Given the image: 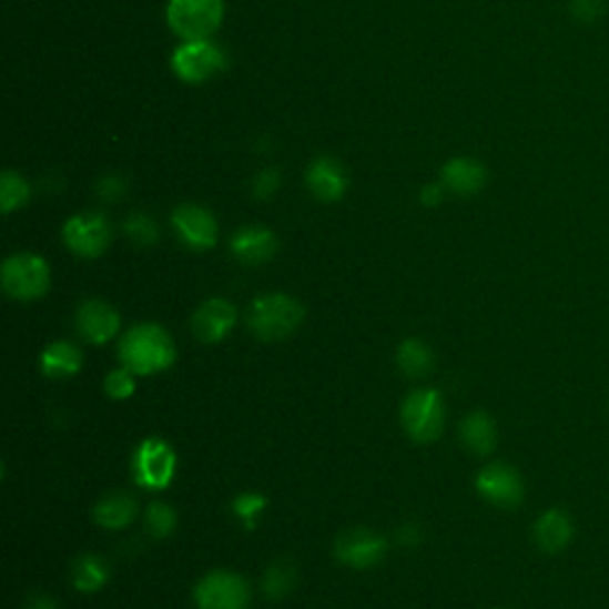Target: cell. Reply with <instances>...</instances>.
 Returning <instances> with one entry per match:
<instances>
[{
    "label": "cell",
    "instance_id": "6da1fadb",
    "mask_svg": "<svg viewBox=\"0 0 609 609\" xmlns=\"http://www.w3.org/2000/svg\"><path fill=\"white\" fill-rule=\"evenodd\" d=\"M176 357V345L160 324H139L120 343L122 365L139 376L168 369Z\"/></svg>",
    "mask_w": 609,
    "mask_h": 609
},
{
    "label": "cell",
    "instance_id": "7a4b0ae2",
    "mask_svg": "<svg viewBox=\"0 0 609 609\" xmlns=\"http://www.w3.org/2000/svg\"><path fill=\"white\" fill-rule=\"evenodd\" d=\"M305 319V307L286 293L257 295L248 309L251 332L262 341H284Z\"/></svg>",
    "mask_w": 609,
    "mask_h": 609
},
{
    "label": "cell",
    "instance_id": "3957f363",
    "mask_svg": "<svg viewBox=\"0 0 609 609\" xmlns=\"http://www.w3.org/2000/svg\"><path fill=\"white\" fill-rule=\"evenodd\" d=\"M224 0H170L168 20L184 41H207L220 29Z\"/></svg>",
    "mask_w": 609,
    "mask_h": 609
},
{
    "label": "cell",
    "instance_id": "277c9868",
    "mask_svg": "<svg viewBox=\"0 0 609 609\" xmlns=\"http://www.w3.org/2000/svg\"><path fill=\"white\" fill-rule=\"evenodd\" d=\"M3 288L14 301H37L43 298L51 288V267L41 255L18 253L3 262Z\"/></svg>",
    "mask_w": 609,
    "mask_h": 609
},
{
    "label": "cell",
    "instance_id": "5b68a950",
    "mask_svg": "<svg viewBox=\"0 0 609 609\" xmlns=\"http://www.w3.org/2000/svg\"><path fill=\"white\" fill-rule=\"evenodd\" d=\"M400 417L409 438L417 443H434L446 426V405L436 388H419L405 398Z\"/></svg>",
    "mask_w": 609,
    "mask_h": 609
},
{
    "label": "cell",
    "instance_id": "8992f818",
    "mask_svg": "<svg viewBox=\"0 0 609 609\" xmlns=\"http://www.w3.org/2000/svg\"><path fill=\"white\" fill-rule=\"evenodd\" d=\"M131 471L139 486L162 490L168 488L176 471V455L168 440L145 438L131 459Z\"/></svg>",
    "mask_w": 609,
    "mask_h": 609
},
{
    "label": "cell",
    "instance_id": "52a82bcc",
    "mask_svg": "<svg viewBox=\"0 0 609 609\" xmlns=\"http://www.w3.org/2000/svg\"><path fill=\"white\" fill-rule=\"evenodd\" d=\"M197 609H248L251 588L243 576L234 571H210L195 586Z\"/></svg>",
    "mask_w": 609,
    "mask_h": 609
},
{
    "label": "cell",
    "instance_id": "ba28073f",
    "mask_svg": "<svg viewBox=\"0 0 609 609\" xmlns=\"http://www.w3.org/2000/svg\"><path fill=\"white\" fill-rule=\"evenodd\" d=\"M62 238L68 248L79 257H101L112 241V226L101 212H81L62 229Z\"/></svg>",
    "mask_w": 609,
    "mask_h": 609
},
{
    "label": "cell",
    "instance_id": "9c48e42d",
    "mask_svg": "<svg viewBox=\"0 0 609 609\" xmlns=\"http://www.w3.org/2000/svg\"><path fill=\"white\" fill-rule=\"evenodd\" d=\"M172 68L179 79L189 81V84H203L217 72L226 68V58L220 51V45L207 41H184L179 45L172 58Z\"/></svg>",
    "mask_w": 609,
    "mask_h": 609
},
{
    "label": "cell",
    "instance_id": "30bf717a",
    "mask_svg": "<svg viewBox=\"0 0 609 609\" xmlns=\"http://www.w3.org/2000/svg\"><path fill=\"white\" fill-rule=\"evenodd\" d=\"M476 490L490 505L515 509L524 500V479L512 465L493 463L476 476Z\"/></svg>",
    "mask_w": 609,
    "mask_h": 609
},
{
    "label": "cell",
    "instance_id": "8fae6325",
    "mask_svg": "<svg viewBox=\"0 0 609 609\" xmlns=\"http://www.w3.org/2000/svg\"><path fill=\"white\" fill-rule=\"evenodd\" d=\"M388 542L369 529H351L336 538V559L353 569H369L386 557Z\"/></svg>",
    "mask_w": 609,
    "mask_h": 609
},
{
    "label": "cell",
    "instance_id": "7c38bea8",
    "mask_svg": "<svg viewBox=\"0 0 609 609\" xmlns=\"http://www.w3.org/2000/svg\"><path fill=\"white\" fill-rule=\"evenodd\" d=\"M179 238L193 251H207L217 243V222L201 205H179L172 215Z\"/></svg>",
    "mask_w": 609,
    "mask_h": 609
},
{
    "label": "cell",
    "instance_id": "4fadbf2b",
    "mask_svg": "<svg viewBox=\"0 0 609 609\" xmlns=\"http://www.w3.org/2000/svg\"><path fill=\"white\" fill-rule=\"evenodd\" d=\"M236 319H238V312L232 303L224 298H212L195 309L191 326L197 341L220 343L229 332H232Z\"/></svg>",
    "mask_w": 609,
    "mask_h": 609
},
{
    "label": "cell",
    "instance_id": "5bb4252c",
    "mask_svg": "<svg viewBox=\"0 0 609 609\" xmlns=\"http://www.w3.org/2000/svg\"><path fill=\"white\" fill-rule=\"evenodd\" d=\"M77 328L81 338H87L95 345H103L118 336L120 315L118 309L103 301H87L77 312Z\"/></svg>",
    "mask_w": 609,
    "mask_h": 609
},
{
    "label": "cell",
    "instance_id": "9a60e30c",
    "mask_svg": "<svg viewBox=\"0 0 609 609\" xmlns=\"http://www.w3.org/2000/svg\"><path fill=\"white\" fill-rule=\"evenodd\" d=\"M278 251L276 236L265 226H243L232 238V253L245 265L270 262Z\"/></svg>",
    "mask_w": 609,
    "mask_h": 609
},
{
    "label": "cell",
    "instance_id": "2e32d148",
    "mask_svg": "<svg viewBox=\"0 0 609 609\" xmlns=\"http://www.w3.org/2000/svg\"><path fill=\"white\" fill-rule=\"evenodd\" d=\"M534 538L540 550L562 552L574 538V521L559 507H550L542 512L534 526Z\"/></svg>",
    "mask_w": 609,
    "mask_h": 609
},
{
    "label": "cell",
    "instance_id": "e0dca14e",
    "mask_svg": "<svg viewBox=\"0 0 609 609\" xmlns=\"http://www.w3.org/2000/svg\"><path fill=\"white\" fill-rule=\"evenodd\" d=\"M307 186L319 201L334 203L345 193L348 181H345V172L338 162H334L332 158H319L309 164Z\"/></svg>",
    "mask_w": 609,
    "mask_h": 609
},
{
    "label": "cell",
    "instance_id": "ac0fdd59",
    "mask_svg": "<svg viewBox=\"0 0 609 609\" xmlns=\"http://www.w3.org/2000/svg\"><path fill=\"white\" fill-rule=\"evenodd\" d=\"M459 436H463V443L474 455H490L498 443L496 422L484 409H474L471 415L463 419Z\"/></svg>",
    "mask_w": 609,
    "mask_h": 609
},
{
    "label": "cell",
    "instance_id": "d6986e66",
    "mask_svg": "<svg viewBox=\"0 0 609 609\" xmlns=\"http://www.w3.org/2000/svg\"><path fill=\"white\" fill-rule=\"evenodd\" d=\"M134 517H136V500L124 490L108 493L105 498L98 500L93 509L95 524H101L103 529H110V531L124 529V526H129Z\"/></svg>",
    "mask_w": 609,
    "mask_h": 609
},
{
    "label": "cell",
    "instance_id": "ffe728a7",
    "mask_svg": "<svg viewBox=\"0 0 609 609\" xmlns=\"http://www.w3.org/2000/svg\"><path fill=\"white\" fill-rule=\"evenodd\" d=\"M486 184V170L479 162L457 158L450 160L446 168H443V186L450 189L457 195H474L479 193Z\"/></svg>",
    "mask_w": 609,
    "mask_h": 609
},
{
    "label": "cell",
    "instance_id": "44dd1931",
    "mask_svg": "<svg viewBox=\"0 0 609 609\" xmlns=\"http://www.w3.org/2000/svg\"><path fill=\"white\" fill-rule=\"evenodd\" d=\"M84 357L81 351L70 341H55L48 345L41 355V372L51 378H68L79 374Z\"/></svg>",
    "mask_w": 609,
    "mask_h": 609
},
{
    "label": "cell",
    "instance_id": "7402d4cb",
    "mask_svg": "<svg viewBox=\"0 0 609 609\" xmlns=\"http://www.w3.org/2000/svg\"><path fill=\"white\" fill-rule=\"evenodd\" d=\"M110 579V565L98 555H81L72 565V583L81 592L101 590Z\"/></svg>",
    "mask_w": 609,
    "mask_h": 609
},
{
    "label": "cell",
    "instance_id": "603a6c76",
    "mask_svg": "<svg viewBox=\"0 0 609 609\" xmlns=\"http://www.w3.org/2000/svg\"><path fill=\"white\" fill-rule=\"evenodd\" d=\"M395 359H398V367L407 376H426L436 365L434 351L419 338H407L405 343H400Z\"/></svg>",
    "mask_w": 609,
    "mask_h": 609
},
{
    "label": "cell",
    "instance_id": "cb8c5ba5",
    "mask_svg": "<svg viewBox=\"0 0 609 609\" xmlns=\"http://www.w3.org/2000/svg\"><path fill=\"white\" fill-rule=\"evenodd\" d=\"M295 579H298V574H295L293 562H288V559H276V562L267 567L265 576H262V592L272 600H282L293 590Z\"/></svg>",
    "mask_w": 609,
    "mask_h": 609
},
{
    "label": "cell",
    "instance_id": "d4e9b609",
    "mask_svg": "<svg viewBox=\"0 0 609 609\" xmlns=\"http://www.w3.org/2000/svg\"><path fill=\"white\" fill-rule=\"evenodd\" d=\"M29 184L18 174V172H3L0 176V207H3L6 215L22 207L29 201Z\"/></svg>",
    "mask_w": 609,
    "mask_h": 609
},
{
    "label": "cell",
    "instance_id": "484cf974",
    "mask_svg": "<svg viewBox=\"0 0 609 609\" xmlns=\"http://www.w3.org/2000/svg\"><path fill=\"white\" fill-rule=\"evenodd\" d=\"M176 529V512L168 503H151L145 509V531L153 538H168Z\"/></svg>",
    "mask_w": 609,
    "mask_h": 609
},
{
    "label": "cell",
    "instance_id": "4316f807",
    "mask_svg": "<svg viewBox=\"0 0 609 609\" xmlns=\"http://www.w3.org/2000/svg\"><path fill=\"white\" fill-rule=\"evenodd\" d=\"M124 232L136 245H153L160 238L158 224L148 215H143V212H136V215H131L124 222Z\"/></svg>",
    "mask_w": 609,
    "mask_h": 609
},
{
    "label": "cell",
    "instance_id": "83f0119b",
    "mask_svg": "<svg viewBox=\"0 0 609 609\" xmlns=\"http://www.w3.org/2000/svg\"><path fill=\"white\" fill-rule=\"evenodd\" d=\"M234 515L245 524V526H253L257 524L260 515L267 509V498L260 496V493H243V496H238L232 505Z\"/></svg>",
    "mask_w": 609,
    "mask_h": 609
},
{
    "label": "cell",
    "instance_id": "f1b7e54d",
    "mask_svg": "<svg viewBox=\"0 0 609 609\" xmlns=\"http://www.w3.org/2000/svg\"><path fill=\"white\" fill-rule=\"evenodd\" d=\"M105 390H108L110 398H114V400L131 398V395H134V390H136L134 372H129L126 367L110 372L108 378H105Z\"/></svg>",
    "mask_w": 609,
    "mask_h": 609
},
{
    "label": "cell",
    "instance_id": "f546056e",
    "mask_svg": "<svg viewBox=\"0 0 609 609\" xmlns=\"http://www.w3.org/2000/svg\"><path fill=\"white\" fill-rule=\"evenodd\" d=\"M607 0H571V12L579 22H596L602 10H605Z\"/></svg>",
    "mask_w": 609,
    "mask_h": 609
},
{
    "label": "cell",
    "instance_id": "4dcf8cb0",
    "mask_svg": "<svg viewBox=\"0 0 609 609\" xmlns=\"http://www.w3.org/2000/svg\"><path fill=\"white\" fill-rule=\"evenodd\" d=\"M253 189H255V195H257V197H270V195H274V191L278 189V172H276V170H262V172L257 174V179H255Z\"/></svg>",
    "mask_w": 609,
    "mask_h": 609
},
{
    "label": "cell",
    "instance_id": "1f68e13d",
    "mask_svg": "<svg viewBox=\"0 0 609 609\" xmlns=\"http://www.w3.org/2000/svg\"><path fill=\"white\" fill-rule=\"evenodd\" d=\"M24 609H60V607L51 596H45V592H34V596H29Z\"/></svg>",
    "mask_w": 609,
    "mask_h": 609
},
{
    "label": "cell",
    "instance_id": "d6a6232c",
    "mask_svg": "<svg viewBox=\"0 0 609 609\" xmlns=\"http://www.w3.org/2000/svg\"><path fill=\"white\" fill-rule=\"evenodd\" d=\"M398 540L405 542V546H417V542L422 540V531H419V526L415 524H405L398 529Z\"/></svg>",
    "mask_w": 609,
    "mask_h": 609
},
{
    "label": "cell",
    "instance_id": "836d02e7",
    "mask_svg": "<svg viewBox=\"0 0 609 609\" xmlns=\"http://www.w3.org/2000/svg\"><path fill=\"white\" fill-rule=\"evenodd\" d=\"M101 195L108 197V201H114V197H120L122 195V184H120V179H105L103 184H101Z\"/></svg>",
    "mask_w": 609,
    "mask_h": 609
},
{
    "label": "cell",
    "instance_id": "e575fe53",
    "mask_svg": "<svg viewBox=\"0 0 609 609\" xmlns=\"http://www.w3.org/2000/svg\"><path fill=\"white\" fill-rule=\"evenodd\" d=\"M422 201H424V205H438L443 201V189L438 184L426 186L422 191Z\"/></svg>",
    "mask_w": 609,
    "mask_h": 609
}]
</instances>
